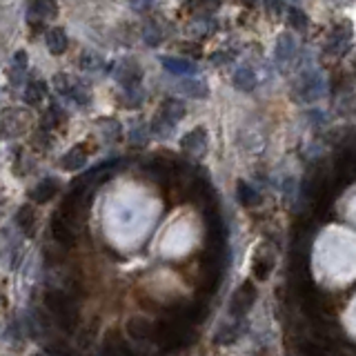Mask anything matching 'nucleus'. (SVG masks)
Listing matches in <instances>:
<instances>
[{"label": "nucleus", "mask_w": 356, "mask_h": 356, "mask_svg": "<svg viewBox=\"0 0 356 356\" xmlns=\"http://www.w3.org/2000/svg\"><path fill=\"white\" fill-rule=\"evenodd\" d=\"M27 111L23 109H5L3 114H0V136L3 138H16L27 132Z\"/></svg>", "instance_id": "7ed1b4c3"}, {"label": "nucleus", "mask_w": 356, "mask_h": 356, "mask_svg": "<svg viewBox=\"0 0 356 356\" xmlns=\"http://www.w3.org/2000/svg\"><path fill=\"white\" fill-rule=\"evenodd\" d=\"M52 236L58 245L74 247V243H76V225H74L69 219H65L58 212L52 221Z\"/></svg>", "instance_id": "423d86ee"}, {"label": "nucleus", "mask_w": 356, "mask_h": 356, "mask_svg": "<svg viewBox=\"0 0 356 356\" xmlns=\"http://www.w3.org/2000/svg\"><path fill=\"white\" fill-rule=\"evenodd\" d=\"M256 303V287L249 283V280H245L236 292H234L232 296V305H230V312L236 316V318H243L249 310L252 305Z\"/></svg>", "instance_id": "39448f33"}, {"label": "nucleus", "mask_w": 356, "mask_h": 356, "mask_svg": "<svg viewBox=\"0 0 356 356\" xmlns=\"http://www.w3.org/2000/svg\"><path fill=\"white\" fill-rule=\"evenodd\" d=\"M181 89L187 93V96H192V98H203L205 93H208V89H205V85L201 80H185Z\"/></svg>", "instance_id": "4be33fe9"}, {"label": "nucleus", "mask_w": 356, "mask_h": 356, "mask_svg": "<svg viewBox=\"0 0 356 356\" xmlns=\"http://www.w3.org/2000/svg\"><path fill=\"white\" fill-rule=\"evenodd\" d=\"M127 334L132 336L134 341H152L154 339V323L147 321L145 316H132L127 321Z\"/></svg>", "instance_id": "1a4fd4ad"}, {"label": "nucleus", "mask_w": 356, "mask_h": 356, "mask_svg": "<svg viewBox=\"0 0 356 356\" xmlns=\"http://www.w3.org/2000/svg\"><path fill=\"white\" fill-rule=\"evenodd\" d=\"M58 190H60V185H58V181H56V178H45V181H41V183L32 190V201L43 205V203H47V201H52Z\"/></svg>", "instance_id": "9b49d317"}, {"label": "nucleus", "mask_w": 356, "mask_h": 356, "mask_svg": "<svg viewBox=\"0 0 356 356\" xmlns=\"http://www.w3.org/2000/svg\"><path fill=\"white\" fill-rule=\"evenodd\" d=\"M45 352L49 354V356H78L71 348H67V345H65V343H58V341L47 343V345H45Z\"/></svg>", "instance_id": "5701e85b"}, {"label": "nucleus", "mask_w": 356, "mask_h": 356, "mask_svg": "<svg viewBox=\"0 0 356 356\" xmlns=\"http://www.w3.org/2000/svg\"><path fill=\"white\" fill-rule=\"evenodd\" d=\"M27 12H30V21L32 18L36 23L54 21L58 16V3L56 0H30L27 3Z\"/></svg>", "instance_id": "6e6552de"}, {"label": "nucleus", "mask_w": 356, "mask_h": 356, "mask_svg": "<svg viewBox=\"0 0 356 356\" xmlns=\"http://www.w3.org/2000/svg\"><path fill=\"white\" fill-rule=\"evenodd\" d=\"M236 336H238V330H234V327H230V330H227V327H223V330L216 334V341L219 343H234Z\"/></svg>", "instance_id": "393cba45"}, {"label": "nucleus", "mask_w": 356, "mask_h": 356, "mask_svg": "<svg viewBox=\"0 0 356 356\" xmlns=\"http://www.w3.org/2000/svg\"><path fill=\"white\" fill-rule=\"evenodd\" d=\"M102 356H134L127 341L123 339V334L116 327H111L102 336Z\"/></svg>", "instance_id": "0eeeda50"}, {"label": "nucleus", "mask_w": 356, "mask_h": 356, "mask_svg": "<svg viewBox=\"0 0 356 356\" xmlns=\"http://www.w3.org/2000/svg\"><path fill=\"white\" fill-rule=\"evenodd\" d=\"M25 74H27V56H25V52H18L12 60V82L14 85H18V82L25 78Z\"/></svg>", "instance_id": "a211bd4d"}, {"label": "nucleus", "mask_w": 356, "mask_h": 356, "mask_svg": "<svg viewBox=\"0 0 356 356\" xmlns=\"http://www.w3.org/2000/svg\"><path fill=\"white\" fill-rule=\"evenodd\" d=\"M183 116H185V105L181 100H174V98L163 100L161 109H158V114L154 116V132L158 136H167Z\"/></svg>", "instance_id": "f03ea898"}, {"label": "nucleus", "mask_w": 356, "mask_h": 356, "mask_svg": "<svg viewBox=\"0 0 356 356\" xmlns=\"http://www.w3.org/2000/svg\"><path fill=\"white\" fill-rule=\"evenodd\" d=\"M238 201L245 205V208H252V205L260 203V196L256 194L254 187H249L247 183H238Z\"/></svg>", "instance_id": "6ab92c4d"}, {"label": "nucleus", "mask_w": 356, "mask_h": 356, "mask_svg": "<svg viewBox=\"0 0 356 356\" xmlns=\"http://www.w3.org/2000/svg\"><path fill=\"white\" fill-rule=\"evenodd\" d=\"M161 65L170 74H174V76H187V74H194L196 71V65L192 60L178 58V56H163Z\"/></svg>", "instance_id": "9d476101"}, {"label": "nucleus", "mask_w": 356, "mask_h": 356, "mask_svg": "<svg viewBox=\"0 0 356 356\" xmlns=\"http://www.w3.org/2000/svg\"><path fill=\"white\" fill-rule=\"evenodd\" d=\"M54 87H56V91H60L63 96L74 98V100L78 102V105H87L89 93H87L85 85H82V82L76 80L74 76H67V74H56V76H54Z\"/></svg>", "instance_id": "20e7f679"}, {"label": "nucleus", "mask_w": 356, "mask_h": 356, "mask_svg": "<svg viewBox=\"0 0 356 356\" xmlns=\"http://www.w3.org/2000/svg\"><path fill=\"white\" fill-rule=\"evenodd\" d=\"M45 43H47V49H49L54 56H60L65 49H67V34H65V30H60V27H54V30L47 32Z\"/></svg>", "instance_id": "ddd939ff"}, {"label": "nucleus", "mask_w": 356, "mask_h": 356, "mask_svg": "<svg viewBox=\"0 0 356 356\" xmlns=\"http://www.w3.org/2000/svg\"><path fill=\"white\" fill-rule=\"evenodd\" d=\"M143 38L147 41V45H158V43L163 41V34H161V30H158V27L147 25L145 32H143Z\"/></svg>", "instance_id": "b1692460"}, {"label": "nucleus", "mask_w": 356, "mask_h": 356, "mask_svg": "<svg viewBox=\"0 0 356 356\" xmlns=\"http://www.w3.org/2000/svg\"><path fill=\"white\" fill-rule=\"evenodd\" d=\"M298 14H301V12H296V9H294L292 16H289V18H292V23H294V25H305V21H303V18L298 16Z\"/></svg>", "instance_id": "bb28decb"}, {"label": "nucleus", "mask_w": 356, "mask_h": 356, "mask_svg": "<svg viewBox=\"0 0 356 356\" xmlns=\"http://www.w3.org/2000/svg\"><path fill=\"white\" fill-rule=\"evenodd\" d=\"M80 63H82V67H87V69H98L100 67V60L96 58V56H93L91 52H87V54H82V58H80Z\"/></svg>", "instance_id": "a878e982"}, {"label": "nucleus", "mask_w": 356, "mask_h": 356, "mask_svg": "<svg viewBox=\"0 0 356 356\" xmlns=\"http://www.w3.org/2000/svg\"><path fill=\"white\" fill-rule=\"evenodd\" d=\"M271 267H274V260H271V256L269 254H258L254 258V267H252V269H254V276L258 280H265L269 276Z\"/></svg>", "instance_id": "f3484780"}, {"label": "nucleus", "mask_w": 356, "mask_h": 356, "mask_svg": "<svg viewBox=\"0 0 356 356\" xmlns=\"http://www.w3.org/2000/svg\"><path fill=\"white\" fill-rule=\"evenodd\" d=\"M183 149L190 154H201L205 149V132L203 129H194L183 138Z\"/></svg>", "instance_id": "2eb2a0df"}, {"label": "nucleus", "mask_w": 356, "mask_h": 356, "mask_svg": "<svg viewBox=\"0 0 356 356\" xmlns=\"http://www.w3.org/2000/svg\"><path fill=\"white\" fill-rule=\"evenodd\" d=\"M298 352L303 356H330V348H325L323 343H316V341H305L298 345Z\"/></svg>", "instance_id": "aec40b11"}, {"label": "nucleus", "mask_w": 356, "mask_h": 356, "mask_svg": "<svg viewBox=\"0 0 356 356\" xmlns=\"http://www.w3.org/2000/svg\"><path fill=\"white\" fill-rule=\"evenodd\" d=\"M85 161H87L85 149H82V147H71L69 152L63 156L60 167H63V170H67V172H78V170L85 167Z\"/></svg>", "instance_id": "f8f14e48"}, {"label": "nucleus", "mask_w": 356, "mask_h": 356, "mask_svg": "<svg viewBox=\"0 0 356 356\" xmlns=\"http://www.w3.org/2000/svg\"><path fill=\"white\" fill-rule=\"evenodd\" d=\"M234 85H236L238 89H252L256 85V78L254 74H252V69H238L236 76H234Z\"/></svg>", "instance_id": "412c9836"}, {"label": "nucleus", "mask_w": 356, "mask_h": 356, "mask_svg": "<svg viewBox=\"0 0 356 356\" xmlns=\"http://www.w3.org/2000/svg\"><path fill=\"white\" fill-rule=\"evenodd\" d=\"M45 307L63 330L74 332L78 327L80 323L78 305L74 303V296H69L67 292H63V289H49V292L45 294Z\"/></svg>", "instance_id": "f257e3e1"}, {"label": "nucleus", "mask_w": 356, "mask_h": 356, "mask_svg": "<svg viewBox=\"0 0 356 356\" xmlns=\"http://www.w3.org/2000/svg\"><path fill=\"white\" fill-rule=\"evenodd\" d=\"M23 98H25L27 105H41L43 98H45V85H43V82H38V80L30 82L27 89H25V93H23Z\"/></svg>", "instance_id": "dca6fc26"}, {"label": "nucleus", "mask_w": 356, "mask_h": 356, "mask_svg": "<svg viewBox=\"0 0 356 356\" xmlns=\"http://www.w3.org/2000/svg\"><path fill=\"white\" fill-rule=\"evenodd\" d=\"M16 225L21 227V232L25 234V236H34V232H36V214H34V210L30 208V205H25V208L18 210Z\"/></svg>", "instance_id": "4468645a"}]
</instances>
